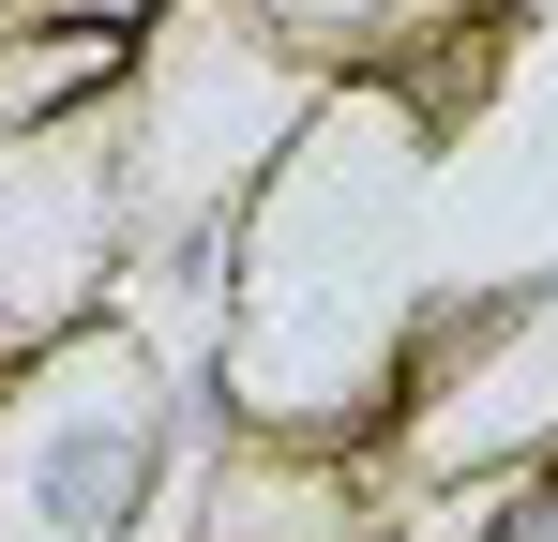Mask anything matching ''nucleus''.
<instances>
[{"label": "nucleus", "instance_id": "f257e3e1", "mask_svg": "<svg viewBox=\"0 0 558 542\" xmlns=\"http://www.w3.org/2000/svg\"><path fill=\"white\" fill-rule=\"evenodd\" d=\"M227 15H242V30H272L287 61H332V46H348V61H377V30H392L408 0H227Z\"/></svg>", "mask_w": 558, "mask_h": 542}, {"label": "nucleus", "instance_id": "f03ea898", "mask_svg": "<svg viewBox=\"0 0 558 542\" xmlns=\"http://www.w3.org/2000/svg\"><path fill=\"white\" fill-rule=\"evenodd\" d=\"M468 542H558V452H529V467H483Z\"/></svg>", "mask_w": 558, "mask_h": 542}, {"label": "nucleus", "instance_id": "7ed1b4c3", "mask_svg": "<svg viewBox=\"0 0 558 542\" xmlns=\"http://www.w3.org/2000/svg\"><path fill=\"white\" fill-rule=\"evenodd\" d=\"M468 15H498V30H544V15H558V0H468Z\"/></svg>", "mask_w": 558, "mask_h": 542}]
</instances>
